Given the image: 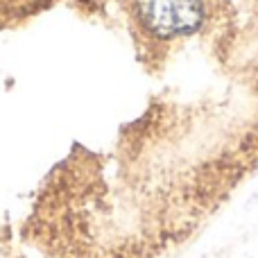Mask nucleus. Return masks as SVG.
<instances>
[{
    "label": "nucleus",
    "instance_id": "obj_1",
    "mask_svg": "<svg viewBox=\"0 0 258 258\" xmlns=\"http://www.w3.org/2000/svg\"><path fill=\"white\" fill-rule=\"evenodd\" d=\"M134 7L143 27L161 39L195 34L206 21L204 0H134Z\"/></svg>",
    "mask_w": 258,
    "mask_h": 258
}]
</instances>
